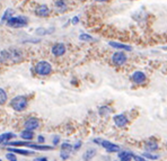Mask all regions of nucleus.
Segmentation results:
<instances>
[{"instance_id":"nucleus-17","label":"nucleus","mask_w":167,"mask_h":161,"mask_svg":"<svg viewBox=\"0 0 167 161\" xmlns=\"http://www.w3.org/2000/svg\"><path fill=\"white\" fill-rule=\"evenodd\" d=\"M35 14L38 17H47L50 15V9L47 5H41L35 9Z\"/></svg>"},{"instance_id":"nucleus-5","label":"nucleus","mask_w":167,"mask_h":161,"mask_svg":"<svg viewBox=\"0 0 167 161\" xmlns=\"http://www.w3.org/2000/svg\"><path fill=\"white\" fill-rule=\"evenodd\" d=\"M111 60H112L113 64H115V66H118V67H121L126 63V61H128V56H126L125 52H123V51H119V52L113 53Z\"/></svg>"},{"instance_id":"nucleus-22","label":"nucleus","mask_w":167,"mask_h":161,"mask_svg":"<svg viewBox=\"0 0 167 161\" xmlns=\"http://www.w3.org/2000/svg\"><path fill=\"white\" fill-rule=\"evenodd\" d=\"M60 149H61V151H66V152H68V153H71L72 151H74V147H72L71 143H69V142H62L60 144Z\"/></svg>"},{"instance_id":"nucleus-9","label":"nucleus","mask_w":167,"mask_h":161,"mask_svg":"<svg viewBox=\"0 0 167 161\" xmlns=\"http://www.w3.org/2000/svg\"><path fill=\"white\" fill-rule=\"evenodd\" d=\"M7 151L8 152H14L18 156H24V157H31L35 154V151L31 150V149H22V148H13V147H8L7 148Z\"/></svg>"},{"instance_id":"nucleus-30","label":"nucleus","mask_w":167,"mask_h":161,"mask_svg":"<svg viewBox=\"0 0 167 161\" xmlns=\"http://www.w3.org/2000/svg\"><path fill=\"white\" fill-rule=\"evenodd\" d=\"M60 158H61V160H63V161H66V160H68L69 158H70V153H68V152H66V151H60Z\"/></svg>"},{"instance_id":"nucleus-24","label":"nucleus","mask_w":167,"mask_h":161,"mask_svg":"<svg viewBox=\"0 0 167 161\" xmlns=\"http://www.w3.org/2000/svg\"><path fill=\"white\" fill-rule=\"evenodd\" d=\"M55 6H57V8L60 11H64L67 9V3L64 0H58L57 3H55Z\"/></svg>"},{"instance_id":"nucleus-10","label":"nucleus","mask_w":167,"mask_h":161,"mask_svg":"<svg viewBox=\"0 0 167 161\" xmlns=\"http://www.w3.org/2000/svg\"><path fill=\"white\" fill-rule=\"evenodd\" d=\"M130 79H131V81H133L134 83H137V85H142V83H145V82L147 81V76H146V73L143 71L138 70V71H134L133 73L131 74Z\"/></svg>"},{"instance_id":"nucleus-28","label":"nucleus","mask_w":167,"mask_h":161,"mask_svg":"<svg viewBox=\"0 0 167 161\" xmlns=\"http://www.w3.org/2000/svg\"><path fill=\"white\" fill-rule=\"evenodd\" d=\"M110 113H111V108H109L107 106H102L99 108V115H102V116H106Z\"/></svg>"},{"instance_id":"nucleus-14","label":"nucleus","mask_w":167,"mask_h":161,"mask_svg":"<svg viewBox=\"0 0 167 161\" xmlns=\"http://www.w3.org/2000/svg\"><path fill=\"white\" fill-rule=\"evenodd\" d=\"M19 137L23 141H27V142H31V141H33L34 137H35V133L34 131H30V130H23L20 133H19Z\"/></svg>"},{"instance_id":"nucleus-11","label":"nucleus","mask_w":167,"mask_h":161,"mask_svg":"<svg viewBox=\"0 0 167 161\" xmlns=\"http://www.w3.org/2000/svg\"><path fill=\"white\" fill-rule=\"evenodd\" d=\"M27 149H31L33 151H52L54 149L53 145H47V144H38V143H32L30 142L26 145Z\"/></svg>"},{"instance_id":"nucleus-31","label":"nucleus","mask_w":167,"mask_h":161,"mask_svg":"<svg viewBox=\"0 0 167 161\" xmlns=\"http://www.w3.org/2000/svg\"><path fill=\"white\" fill-rule=\"evenodd\" d=\"M72 147H74V151H79L80 148L82 147V142H81V141H77V142L75 143Z\"/></svg>"},{"instance_id":"nucleus-12","label":"nucleus","mask_w":167,"mask_h":161,"mask_svg":"<svg viewBox=\"0 0 167 161\" xmlns=\"http://www.w3.org/2000/svg\"><path fill=\"white\" fill-rule=\"evenodd\" d=\"M66 52H67V47L63 43H55L52 46V49H51V53L57 57L62 56Z\"/></svg>"},{"instance_id":"nucleus-13","label":"nucleus","mask_w":167,"mask_h":161,"mask_svg":"<svg viewBox=\"0 0 167 161\" xmlns=\"http://www.w3.org/2000/svg\"><path fill=\"white\" fill-rule=\"evenodd\" d=\"M111 47L113 49H116V50H120V51H123V52H129V51H132V47L130 45H126L124 43H120V42H110L109 43Z\"/></svg>"},{"instance_id":"nucleus-18","label":"nucleus","mask_w":167,"mask_h":161,"mask_svg":"<svg viewBox=\"0 0 167 161\" xmlns=\"http://www.w3.org/2000/svg\"><path fill=\"white\" fill-rule=\"evenodd\" d=\"M158 148H159L158 142L153 141V140H148V141L145 142V149L148 152H155V151L158 150Z\"/></svg>"},{"instance_id":"nucleus-39","label":"nucleus","mask_w":167,"mask_h":161,"mask_svg":"<svg viewBox=\"0 0 167 161\" xmlns=\"http://www.w3.org/2000/svg\"><path fill=\"white\" fill-rule=\"evenodd\" d=\"M115 161H119V160H115Z\"/></svg>"},{"instance_id":"nucleus-6","label":"nucleus","mask_w":167,"mask_h":161,"mask_svg":"<svg viewBox=\"0 0 167 161\" xmlns=\"http://www.w3.org/2000/svg\"><path fill=\"white\" fill-rule=\"evenodd\" d=\"M41 126V122L37 117H28L24 122V128L25 130H30V131H35Z\"/></svg>"},{"instance_id":"nucleus-7","label":"nucleus","mask_w":167,"mask_h":161,"mask_svg":"<svg viewBox=\"0 0 167 161\" xmlns=\"http://www.w3.org/2000/svg\"><path fill=\"white\" fill-rule=\"evenodd\" d=\"M113 122L118 127H125L128 124H129V118L125 114L121 113V114H116L113 116Z\"/></svg>"},{"instance_id":"nucleus-35","label":"nucleus","mask_w":167,"mask_h":161,"mask_svg":"<svg viewBox=\"0 0 167 161\" xmlns=\"http://www.w3.org/2000/svg\"><path fill=\"white\" fill-rule=\"evenodd\" d=\"M71 23H72V25H77L78 24V23H79V18H78V17H74V18H72V20H71Z\"/></svg>"},{"instance_id":"nucleus-1","label":"nucleus","mask_w":167,"mask_h":161,"mask_svg":"<svg viewBox=\"0 0 167 161\" xmlns=\"http://www.w3.org/2000/svg\"><path fill=\"white\" fill-rule=\"evenodd\" d=\"M23 60V52L20 50L10 47V49L0 51V62H19Z\"/></svg>"},{"instance_id":"nucleus-33","label":"nucleus","mask_w":167,"mask_h":161,"mask_svg":"<svg viewBox=\"0 0 167 161\" xmlns=\"http://www.w3.org/2000/svg\"><path fill=\"white\" fill-rule=\"evenodd\" d=\"M133 161H148L143 156H134Z\"/></svg>"},{"instance_id":"nucleus-16","label":"nucleus","mask_w":167,"mask_h":161,"mask_svg":"<svg viewBox=\"0 0 167 161\" xmlns=\"http://www.w3.org/2000/svg\"><path fill=\"white\" fill-rule=\"evenodd\" d=\"M16 137V134L13 132H5V133L0 134V145L6 144L7 142H10Z\"/></svg>"},{"instance_id":"nucleus-21","label":"nucleus","mask_w":167,"mask_h":161,"mask_svg":"<svg viewBox=\"0 0 167 161\" xmlns=\"http://www.w3.org/2000/svg\"><path fill=\"white\" fill-rule=\"evenodd\" d=\"M7 100H8V95L6 93V90L3 88H0V106L6 105Z\"/></svg>"},{"instance_id":"nucleus-20","label":"nucleus","mask_w":167,"mask_h":161,"mask_svg":"<svg viewBox=\"0 0 167 161\" xmlns=\"http://www.w3.org/2000/svg\"><path fill=\"white\" fill-rule=\"evenodd\" d=\"M54 32V28H49V30H47V28L44 27H40L37 28V30H35V34L38 36H43V35H49V34L53 33Z\"/></svg>"},{"instance_id":"nucleus-36","label":"nucleus","mask_w":167,"mask_h":161,"mask_svg":"<svg viewBox=\"0 0 167 161\" xmlns=\"http://www.w3.org/2000/svg\"><path fill=\"white\" fill-rule=\"evenodd\" d=\"M102 141H103V139H99V137H97V139H94V143L95 144H102Z\"/></svg>"},{"instance_id":"nucleus-8","label":"nucleus","mask_w":167,"mask_h":161,"mask_svg":"<svg viewBox=\"0 0 167 161\" xmlns=\"http://www.w3.org/2000/svg\"><path fill=\"white\" fill-rule=\"evenodd\" d=\"M101 147L104 148L105 151L109 153H119L121 151L120 145L115 144V143L111 142V141H107V140H103V141H102Z\"/></svg>"},{"instance_id":"nucleus-34","label":"nucleus","mask_w":167,"mask_h":161,"mask_svg":"<svg viewBox=\"0 0 167 161\" xmlns=\"http://www.w3.org/2000/svg\"><path fill=\"white\" fill-rule=\"evenodd\" d=\"M34 161H49L47 157H37V158L34 159Z\"/></svg>"},{"instance_id":"nucleus-26","label":"nucleus","mask_w":167,"mask_h":161,"mask_svg":"<svg viewBox=\"0 0 167 161\" xmlns=\"http://www.w3.org/2000/svg\"><path fill=\"white\" fill-rule=\"evenodd\" d=\"M6 159L8 161H18V158H17V154L14 152H7L6 153Z\"/></svg>"},{"instance_id":"nucleus-38","label":"nucleus","mask_w":167,"mask_h":161,"mask_svg":"<svg viewBox=\"0 0 167 161\" xmlns=\"http://www.w3.org/2000/svg\"><path fill=\"white\" fill-rule=\"evenodd\" d=\"M0 161H3V160H1V159H0Z\"/></svg>"},{"instance_id":"nucleus-29","label":"nucleus","mask_w":167,"mask_h":161,"mask_svg":"<svg viewBox=\"0 0 167 161\" xmlns=\"http://www.w3.org/2000/svg\"><path fill=\"white\" fill-rule=\"evenodd\" d=\"M60 141H61L60 135H53V137H52V145H53V147H57V145L60 144Z\"/></svg>"},{"instance_id":"nucleus-2","label":"nucleus","mask_w":167,"mask_h":161,"mask_svg":"<svg viewBox=\"0 0 167 161\" xmlns=\"http://www.w3.org/2000/svg\"><path fill=\"white\" fill-rule=\"evenodd\" d=\"M9 106L14 109L15 112L22 113V112H24V110H26V108H27L28 99H27V97L24 95L16 96V97H14V98L10 100Z\"/></svg>"},{"instance_id":"nucleus-15","label":"nucleus","mask_w":167,"mask_h":161,"mask_svg":"<svg viewBox=\"0 0 167 161\" xmlns=\"http://www.w3.org/2000/svg\"><path fill=\"white\" fill-rule=\"evenodd\" d=\"M133 157H134L133 153L126 150H121L118 153L119 161H133Z\"/></svg>"},{"instance_id":"nucleus-25","label":"nucleus","mask_w":167,"mask_h":161,"mask_svg":"<svg viewBox=\"0 0 167 161\" xmlns=\"http://www.w3.org/2000/svg\"><path fill=\"white\" fill-rule=\"evenodd\" d=\"M79 40H80V41H82V42H92V41H94V37L89 35V34L81 33L79 35Z\"/></svg>"},{"instance_id":"nucleus-19","label":"nucleus","mask_w":167,"mask_h":161,"mask_svg":"<svg viewBox=\"0 0 167 161\" xmlns=\"http://www.w3.org/2000/svg\"><path fill=\"white\" fill-rule=\"evenodd\" d=\"M96 154H97V151H96V149L89 148V149H87V150L84 152V154H82V160H84V161H91V160H93V159L95 158Z\"/></svg>"},{"instance_id":"nucleus-4","label":"nucleus","mask_w":167,"mask_h":161,"mask_svg":"<svg viewBox=\"0 0 167 161\" xmlns=\"http://www.w3.org/2000/svg\"><path fill=\"white\" fill-rule=\"evenodd\" d=\"M52 66L47 61H40L36 63L35 66V72L41 77H47L52 72Z\"/></svg>"},{"instance_id":"nucleus-37","label":"nucleus","mask_w":167,"mask_h":161,"mask_svg":"<svg viewBox=\"0 0 167 161\" xmlns=\"http://www.w3.org/2000/svg\"><path fill=\"white\" fill-rule=\"evenodd\" d=\"M97 1H101V3H103V1H107V0H97Z\"/></svg>"},{"instance_id":"nucleus-27","label":"nucleus","mask_w":167,"mask_h":161,"mask_svg":"<svg viewBox=\"0 0 167 161\" xmlns=\"http://www.w3.org/2000/svg\"><path fill=\"white\" fill-rule=\"evenodd\" d=\"M13 13H14L13 9H7V10L5 11V14H3V18H1V23H3L5 20H8V19L10 18L11 15H13Z\"/></svg>"},{"instance_id":"nucleus-32","label":"nucleus","mask_w":167,"mask_h":161,"mask_svg":"<svg viewBox=\"0 0 167 161\" xmlns=\"http://www.w3.org/2000/svg\"><path fill=\"white\" fill-rule=\"evenodd\" d=\"M36 142H37L38 144H44V143H45V137H44L43 135H37Z\"/></svg>"},{"instance_id":"nucleus-23","label":"nucleus","mask_w":167,"mask_h":161,"mask_svg":"<svg viewBox=\"0 0 167 161\" xmlns=\"http://www.w3.org/2000/svg\"><path fill=\"white\" fill-rule=\"evenodd\" d=\"M142 156L145 157L147 160H158V159H159L158 154H156V153H153V152H148V151L143 152Z\"/></svg>"},{"instance_id":"nucleus-3","label":"nucleus","mask_w":167,"mask_h":161,"mask_svg":"<svg viewBox=\"0 0 167 161\" xmlns=\"http://www.w3.org/2000/svg\"><path fill=\"white\" fill-rule=\"evenodd\" d=\"M7 26L11 28H22L27 26L28 19L25 16H16V17H10V18L6 22Z\"/></svg>"}]
</instances>
